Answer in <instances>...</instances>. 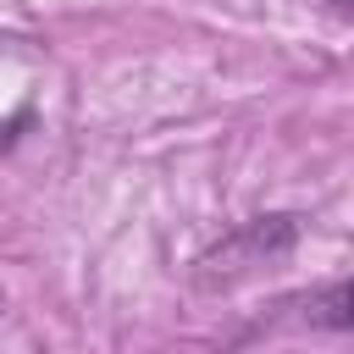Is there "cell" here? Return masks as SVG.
<instances>
[{
    "label": "cell",
    "instance_id": "6da1fadb",
    "mask_svg": "<svg viewBox=\"0 0 354 354\" xmlns=\"http://www.w3.org/2000/svg\"><path fill=\"white\" fill-rule=\"evenodd\" d=\"M293 238H299L293 216H260V221H249L243 232H232L227 243H216V249L199 260V282H205V288H210L216 277L232 282V277H243V271H254V266H266V260H282V254L293 249Z\"/></svg>",
    "mask_w": 354,
    "mask_h": 354
}]
</instances>
